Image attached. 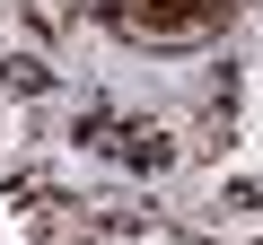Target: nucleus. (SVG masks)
I'll return each mask as SVG.
<instances>
[{
    "label": "nucleus",
    "instance_id": "f257e3e1",
    "mask_svg": "<svg viewBox=\"0 0 263 245\" xmlns=\"http://www.w3.org/2000/svg\"><path fill=\"white\" fill-rule=\"evenodd\" d=\"M114 18L132 35H193V27L219 18V0H114Z\"/></svg>",
    "mask_w": 263,
    "mask_h": 245
}]
</instances>
